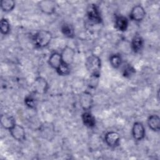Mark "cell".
I'll return each instance as SVG.
<instances>
[{
    "instance_id": "6da1fadb",
    "label": "cell",
    "mask_w": 160,
    "mask_h": 160,
    "mask_svg": "<svg viewBox=\"0 0 160 160\" xmlns=\"http://www.w3.org/2000/svg\"><path fill=\"white\" fill-rule=\"evenodd\" d=\"M85 67L91 77L99 78L101 74V60L99 56L91 54L86 58Z\"/></svg>"
},
{
    "instance_id": "7a4b0ae2",
    "label": "cell",
    "mask_w": 160,
    "mask_h": 160,
    "mask_svg": "<svg viewBox=\"0 0 160 160\" xmlns=\"http://www.w3.org/2000/svg\"><path fill=\"white\" fill-rule=\"evenodd\" d=\"M52 39V33L48 30H39L32 37L34 45L36 48H44L48 46Z\"/></svg>"
},
{
    "instance_id": "3957f363",
    "label": "cell",
    "mask_w": 160,
    "mask_h": 160,
    "mask_svg": "<svg viewBox=\"0 0 160 160\" xmlns=\"http://www.w3.org/2000/svg\"><path fill=\"white\" fill-rule=\"evenodd\" d=\"M38 129L41 136L43 139L51 141L54 138L55 127L52 122L46 121L39 126Z\"/></svg>"
},
{
    "instance_id": "277c9868",
    "label": "cell",
    "mask_w": 160,
    "mask_h": 160,
    "mask_svg": "<svg viewBox=\"0 0 160 160\" xmlns=\"http://www.w3.org/2000/svg\"><path fill=\"white\" fill-rule=\"evenodd\" d=\"M87 16L88 19L94 24H100L102 18L99 7L96 4H91L87 8Z\"/></svg>"
},
{
    "instance_id": "5b68a950",
    "label": "cell",
    "mask_w": 160,
    "mask_h": 160,
    "mask_svg": "<svg viewBox=\"0 0 160 160\" xmlns=\"http://www.w3.org/2000/svg\"><path fill=\"white\" fill-rule=\"evenodd\" d=\"M33 92L36 94H44L49 89V84L45 78L41 76L36 78L33 82Z\"/></svg>"
},
{
    "instance_id": "8992f818",
    "label": "cell",
    "mask_w": 160,
    "mask_h": 160,
    "mask_svg": "<svg viewBox=\"0 0 160 160\" xmlns=\"http://www.w3.org/2000/svg\"><path fill=\"white\" fill-rule=\"evenodd\" d=\"M79 104L81 108L86 111H90L93 106V97L91 93L88 91L82 92L79 96Z\"/></svg>"
},
{
    "instance_id": "52a82bcc",
    "label": "cell",
    "mask_w": 160,
    "mask_h": 160,
    "mask_svg": "<svg viewBox=\"0 0 160 160\" xmlns=\"http://www.w3.org/2000/svg\"><path fill=\"white\" fill-rule=\"evenodd\" d=\"M146 16L144 8L140 4L134 6L129 13V18L135 22L142 21Z\"/></svg>"
},
{
    "instance_id": "ba28073f",
    "label": "cell",
    "mask_w": 160,
    "mask_h": 160,
    "mask_svg": "<svg viewBox=\"0 0 160 160\" xmlns=\"http://www.w3.org/2000/svg\"><path fill=\"white\" fill-rule=\"evenodd\" d=\"M132 135L133 138L138 141L142 140L146 135V129L143 124L141 122H135L132 128Z\"/></svg>"
},
{
    "instance_id": "9c48e42d",
    "label": "cell",
    "mask_w": 160,
    "mask_h": 160,
    "mask_svg": "<svg viewBox=\"0 0 160 160\" xmlns=\"http://www.w3.org/2000/svg\"><path fill=\"white\" fill-rule=\"evenodd\" d=\"M120 136L115 131H109L104 136V141L106 144L112 148H116L120 143Z\"/></svg>"
},
{
    "instance_id": "30bf717a",
    "label": "cell",
    "mask_w": 160,
    "mask_h": 160,
    "mask_svg": "<svg viewBox=\"0 0 160 160\" xmlns=\"http://www.w3.org/2000/svg\"><path fill=\"white\" fill-rule=\"evenodd\" d=\"M38 6L41 12L48 15L54 13L56 9V2L51 0H44L39 1L38 3Z\"/></svg>"
},
{
    "instance_id": "8fae6325",
    "label": "cell",
    "mask_w": 160,
    "mask_h": 160,
    "mask_svg": "<svg viewBox=\"0 0 160 160\" xmlns=\"http://www.w3.org/2000/svg\"><path fill=\"white\" fill-rule=\"evenodd\" d=\"M9 131L11 136L16 141L22 142L26 139V132L24 128L19 124H16Z\"/></svg>"
},
{
    "instance_id": "7c38bea8",
    "label": "cell",
    "mask_w": 160,
    "mask_h": 160,
    "mask_svg": "<svg viewBox=\"0 0 160 160\" xmlns=\"http://www.w3.org/2000/svg\"><path fill=\"white\" fill-rule=\"evenodd\" d=\"M61 55L62 62L70 66L74 61L75 57V51L72 48L66 46L62 49L61 52Z\"/></svg>"
},
{
    "instance_id": "4fadbf2b",
    "label": "cell",
    "mask_w": 160,
    "mask_h": 160,
    "mask_svg": "<svg viewBox=\"0 0 160 160\" xmlns=\"http://www.w3.org/2000/svg\"><path fill=\"white\" fill-rule=\"evenodd\" d=\"M129 21L128 18L122 15L116 16L115 18L114 26L117 30L124 32L126 31L128 28Z\"/></svg>"
},
{
    "instance_id": "5bb4252c",
    "label": "cell",
    "mask_w": 160,
    "mask_h": 160,
    "mask_svg": "<svg viewBox=\"0 0 160 160\" xmlns=\"http://www.w3.org/2000/svg\"><path fill=\"white\" fill-rule=\"evenodd\" d=\"M1 125L2 127L7 130H10L16 123L15 118L7 114H3L1 116Z\"/></svg>"
},
{
    "instance_id": "9a60e30c",
    "label": "cell",
    "mask_w": 160,
    "mask_h": 160,
    "mask_svg": "<svg viewBox=\"0 0 160 160\" xmlns=\"http://www.w3.org/2000/svg\"><path fill=\"white\" fill-rule=\"evenodd\" d=\"M131 46L134 53L139 52L144 46V39L139 34H135L131 42Z\"/></svg>"
},
{
    "instance_id": "2e32d148",
    "label": "cell",
    "mask_w": 160,
    "mask_h": 160,
    "mask_svg": "<svg viewBox=\"0 0 160 160\" xmlns=\"http://www.w3.org/2000/svg\"><path fill=\"white\" fill-rule=\"evenodd\" d=\"M82 121L85 126L92 128L96 126V118L90 112V111H86L82 114Z\"/></svg>"
},
{
    "instance_id": "e0dca14e",
    "label": "cell",
    "mask_w": 160,
    "mask_h": 160,
    "mask_svg": "<svg viewBox=\"0 0 160 160\" xmlns=\"http://www.w3.org/2000/svg\"><path fill=\"white\" fill-rule=\"evenodd\" d=\"M62 61L61 58V53L54 52L52 53L48 59V64L49 65L55 70H56L60 65L62 64Z\"/></svg>"
},
{
    "instance_id": "ac0fdd59",
    "label": "cell",
    "mask_w": 160,
    "mask_h": 160,
    "mask_svg": "<svg viewBox=\"0 0 160 160\" xmlns=\"http://www.w3.org/2000/svg\"><path fill=\"white\" fill-rule=\"evenodd\" d=\"M148 125L153 131L158 132L160 130V118L157 114H152L148 118Z\"/></svg>"
},
{
    "instance_id": "d6986e66",
    "label": "cell",
    "mask_w": 160,
    "mask_h": 160,
    "mask_svg": "<svg viewBox=\"0 0 160 160\" xmlns=\"http://www.w3.org/2000/svg\"><path fill=\"white\" fill-rule=\"evenodd\" d=\"M36 94L32 91L25 97L24 104L28 108L31 109L36 108L37 105V99L36 97Z\"/></svg>"
},
{
    "instance_id": "ffe728a7",
    "label": "cell",
    "mask_w": 160,
    "mask_h": 160,
    "mask_svg": "<svg viewBox=\"0 0 160 160\" xmlns=\"http://www.w3.org/2000/svg\"><path fill=\"white\" fill-rule=\"evenodd\" d=\"M61 32L63 35L68 38H72L74 36V29L69 23H64L61 26Z\"/></svg>"
},
{
    "instance_id": "44dd1931",
    "label": "cell",
    "mask_w": 160,
    "mask_h": 160,
    "mask_svg": "<svg viewBox=\"0 0 160 160\" xmlns=\"http://www.w3.org/2000/svg\"><path fill=\"white\" fill-rule=\"evenodd\" d=\"M0 6L2 11L9 12L14 9L16 3L13 0H2Z\"/></svg>"
},
{
    "instance_id": "7402d4cb",
    "label": "cell",
    "mask_w": 160,
    "mask_h": 160,
    "mask_svg": "<svg viewBox=\"0 0 160 160\" xmlns=\"http://www.w3.org/2000/svg\"><path fill=\"white\" fill-rule=\"evenodd\" d=\"M109 62L111 66L114 68H118L122 64V57L119 54H114L109 57Z\"/></svg>"
},
{
    "instance_id": "603a6c76",
    "label": "cell",
    "mask_w": 160,
    "mask_h": 160,
    "mask_svg": "<svg viewBox=\"0 0 160 160\" xmlns=\"http://www.w3.org/2000/svg\"><path fill=\"white\" fill-rule=\"evenodd\" d=\"M10 29L11 26L8 19L5 18H2L0 22V30L1 34L3 35H7L9 34Z\"/></svg>"
},
{
    "instance_id": "cb8c5ba5",
    "label": "cell",
    "mask_w": 160,
    "mask_h": 160,
    "mask_svg": "<svg viewBox=\"0 0 160 160\" xmlns=\"http://www.w3.org/2000/svg\"><path fill=\"white\" fill-rule=\"evenodd\" d=\"M56 71L57 73L60 76H67L71 72L70 66L62 62V64L60 65V66Z\"/></svg>"
},
{
    "instance_id": "d4e9b609",
    "label": "cell",
    "mask_w": 160,
    "mask_h": 160,
    "mask_svg": "<svg viewBox=\"0 0 160 160\" xmlns=\"http://www.w3.org/2000/svg\"><path fill=\"white\" fill-rule=\"evenodd\" d=\"M123 75L125 77H129L131 75H132L133 73L135 72L134 69L130 65V64H126L124 66L123 68Z\"/></svg>"
}]
</instances>
